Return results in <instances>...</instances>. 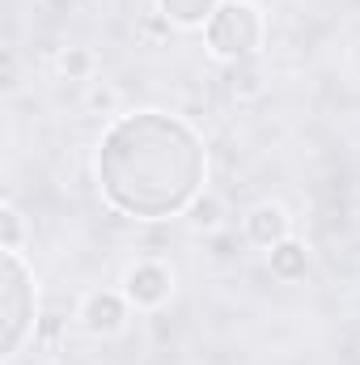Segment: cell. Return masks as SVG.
Segmentation results:
<instances>
[{
	"label": "cell",
	"instance_id": "cell-1",
	"mask_svg": "<svg viewBox=\"0 0 360 365\" xmlns=\"http://www.w3.org/2000/svg\"><path fill=\"white\" fill-rule=\"evenodd\" d=\"M208 175L203 140L166 110H136L106 128L97 145V182L110 208L136 221L179 217Z\"/></svg>",
	"mask_w": 360,
	"mask_h": 365
},
{
	"label": "cell",
	"instance_id": "cell-2",
	"mask_svg": "<svg viewBox=\"0 0 360 365\" xmlns=\"http://www.w3.org/2000/svg\"><path fill=\"white\" fill-rule=\"evenodd\" d=\"M263 34H268L263 9H259V4H250V0H225V4L216 9V17L203 26L208 51H212L216 60H225V64L259 60Z\"/></svg>",
	"mask_w": 360,
	"mask_h": 365
},
{
	"label": "cell",
	"instance_id": "cell-3",
	"mask_svg": "<svg viewBox=\"0 0 360 365\" xmlns=\"http://www.w3.org/2000/svg\"><path fill=\"white\" fill-rule=\"evenodd\" d=\"M0 306H4V357H17L21 344H26L30 331H34V276L21 264L17 251H4Z\"/></svg>",
	"mask_w": 360,
	"mask_h": 365
},
{
	"label": "cell",
	"instance_id": "cell-4",
	"mask_svg": "<svg viewBox=\"0 0 360 365\" xmlns=\"http://www.w3.org/2000/svg\"><path fill=\"white\" fill-rule=\"evenodd\" d=\"M123 293L136 310H162L174 297V272L162 259H140L123 276Z\"/></svg>",
	"mask_w": 360,
	"mask_h": 365
},
{
	"label": "cell",
	"instance_id": "cell-5",
	"mask_svg": "<svg viewBox=\"0 0 360 365\" xmlns=\"http://www.w3.org/2000/svg\"><path fill=\"white\" fill-rule=\"evenodd\" d=\"M127 293H115V289H97L81 302V323L90 336H119L127 327Z\"/></svg>",
	"mask_w": 360,
	"mask_h": 365
},
{
	"label": "cell",
	"instance_id": "cell-6",
	"mask_svg": "<svg viewBox=\"0 0 360 365\" xmlns=\"http://www.w3.org/2000/svg\"><path fill=\"white\" fill-rule=\"evenodd\" d=\"M246 238H250L255 247H263V251H271V247L284 242V238H292V217H288V208H284V204H255V208L246 212Z\"/></svg>",
	"mask_w": 360,
	"mask_h": 365
},
{
	"label": "cell",
	"instance_id": "cell-7",
	"mask_svg": "<svg viewBox=\"0 0 360 365\" xmlns=\"http://www.w3.org/2000/svg\"><path fill=\"white\" fill-rule=\"evenodd\" d=\"M268 268H271V276L284 280V284L305 280V272H309V251H305V242H297V238L275 242L268 251Z\"/></svg>",
	"mask_w": 360,
	"mask_h": 365
},
{
	"label": "cell",
	"instance_id": "cell-8",
	"mask_svg": "<svg viewBox=\"0 0 360 365\" xmlns=\"http://www.w3.org/2000/svg\"><path fill=\"white\" fill-rule=\"evenodd\" d=\"M225 0H157V13L170 21V26H186V30H203L212 17H216V9H221Z\"/></svg>",
	"mask_w": 360,
	"mask_h": 365
},
{
	"label": "cell",
	"instance_id": "cell-9",
	"mask_svg": "<svg viewBox=\"0 0 360 365\" xmlns=\"http://www.w3.org/2000/svg\"><path fill=\"white\" fill-rule=\"evenodd\" d=\"M186 225L199 230V234H216V230L225 225V200L212 195V191H199L195 204L186 208Z\"/></svg>",
	"mask_w": 360,
	"mask_h": 365
},
{
	"label": "cell",
	"instance_id": "cell-10",
	"mask_svg": "<svg viewBox=\"0 0 360 365\" xmlns=\"http://www.w3.org/2000/svg\"><path fill=\"white\" fill-rule=\"evenodd\" d=\"M229 90H233V98H259V93L268 90V86H263V68H259V60L229 64Z\"/></svg>",
	"mask_w": 360,
	"mask_h": 365
},
{
	"label": "cell",
	"instance_id": "cell-11",
	"mask_svg": "<svg viewBox=\"0 0 360 365\" xmlns=\"http://www.w3.org/2000/svg\"><path fill=\"white\" fill-rule=\"evenodd\" d=\"M21 238H26V225H21V212L13 204L0 208V247L4 251H21Z\"/></svg>",
	"mask_w": 360,
	"mask_h": 365
},
{
	"label": "cell",
	"instance_id": "cell-12",
	"mask_svg": "<svg viewBox=\"0 0 360 365\" xmlns=\"http://www.w3.org/2000/svg\"><path fill=\"white\" fill-rule=\"evenodd\" d=\"M60 73H64L68 81H85V77H93V51H85V47H68V51L60 56Z\"/></svg>",
	"mask_w": 360,
	"mask_h": 365
},
{
	"label": "cell",
	"instance_id": "cell-13",
	"mask_svg": "<svg viewBox=\"0 0 360 365\" xmlns=\"http://www.w3.org/2000/svg\"><path fill=\"white\" fill-rule=\"evenodd\" d=\"M85 106H90L93 115H115V106H119V93L110 90L106 81H97V86L85 93Z\"/></svg>",
	"mask_w": 360,
	"mask_h": 365
}]
</instances>
